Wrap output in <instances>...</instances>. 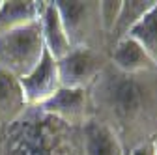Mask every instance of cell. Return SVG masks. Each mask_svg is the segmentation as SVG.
I'll return each instance as SVG.
<instances>
[{
    "label": "cell",
    "mask_w": 157,
    "mask_h": 155,
    "mask_svg": "<svg viewBox=\"0 0 157 155\" xmlns=\"http://www.w3.org/2000/svg\"><path fill=\"white\" fill-rule=\"evenodd\" d=\"M84 155H125L122 140L101 120H88L81 127Z\"/></svg>",
    "instance_id": "cell-8"
},
{
    "label": "cell",
    "mask_w": 157,
    "mask_h": 155,
    "mask_svg": "<svg viewBox=\"0 0 157 155\" xmlns=\"http://www.w3.org/2000/svg\"><path fill=\"white\" fill-rule=\"evenodd\" d=\"M28 105L21 88V81L8 69L0 67V127L6 129L26 112Z\"/></svg>",
    "instance_id": "cell-9"
},
{
    "label": "cell",
    "mask_w": 157,
    "mask_h": 155,
    "mask_svg": "<svg viewBox=\"0 0 157 155\" xmlns=\"http://www.w3.org/2000/svg\"><path fill=\"white\" fill-rule=\"evenodd\" d=\"M122 0H114V2H99V21H101V28L105 32H112L118 17L122 11Z\"/></svg>",
    "instance_id": "cell-15"
},
{
    "label": "cell",
    "mask_w": 157,
    "mask_h": 155,
    "mask_svg": "<svg viewBox=\"0 0 157 155\" xmlns=\"http://www.w3.org/2000/svg\"><path fill=\"white\" fill-rule=\"evenodd\" d=\"M150 142H151V148H153V153L157 155V131H155V134H153V138H151Z\"/></svg>",
    "instance_id": "cell-18"
},
{
    "label": "cell",
    "mask_w": 157,
    "mask_h": 155,
    "mask_svg": "<svg viewBox=\"0 0 157 155\" xmlns=\"http://www.w3.org/2000/svg\"><path fill=\"white\" fill-rule=\"evenodd\" d=\"M150 73L125 75L107 66L94 82V103L105 112L103 123L116 137L135 133L142 123H151L157 131V84L148 79Z\"/></svg>",
    "instance_id": "cell-1"
},
{
    "label": "cell",
    "mask_w": 157,
    "mask_h": 155,
    "mask_svg": "<svg viewBox=\"0 0 157 155\" xmlns=\"http://www.w3.org/2000/svg\"><path fill=\"white\" fill-rule=\"evenodd\" d=\"M0 155H4V129L0 127Z\"/></svg>",
    "instance_id": "cell-17"
},
{
    "label": "cell",
    "mask_w": 157,
    "mask_h": 155,
    "mask_svg": "<svg viewBox=\"0 0 157 155\" xmlns=\"http://www.w3.org/2000/svg\"><path fill=\"white\" fill-rule=\"evenodd\" d=\"M125 37H133L157 67V2L140 17V21L127 32Z\"/></svg>",
    "instance_id": "cell-13"
},
{
    "label": "cell",
    "mask_w": 157,
    "mask_h": 155,
    "mask_svg": "<svg viewBox=\"0 0 157 155\" xmlns=\"http://www.w3.org/2000/svg\"><path fill=\"white\" fill-rule=\"evenodd\" d=\"M56 64L62 88L88 90L107 67V58L94 47H73L69 54Z\"/></svg>",
    "instance_id": "cell-4"
},
{
    "label": "cell",
    "mask_w": 157,
    "mask_h": 155,
    "mask_svg": "<svg viewBox=\"0 0 157 155\" xmlns=\"http://www.w3.org/2000/svg\"><path fill=\"white\" fill-rule=\"evenodd\" d=\"M112 66L120 73L125 75H139V73H150L155 71V64L148 52L136 43L133 37H122L118 40L114 49H112Z\"/></svg>",
    "instance_id": "cell-11"
},
{
    "label": "cell",
    "mask_w": 157,
    "mask_h": 155,
    "mask_svg": "<svg viewBox=\"0 0 157 155\" xmlns=\"http://www.w3.org/2000/svg\"><path fill=\"white\" fill-rule=\"evenodd\" d=\"M4 155H84L81 127H71L39 107H28L4 129Z\"/></svg>",
    "instance_id": "cell-2"
},
{
    "label": "cell",
    "mask_w": 157,
    "mask_h": 155,
    "mask_svg": "<svg viewBox=\"0 0 157 155\" xmlns=\"http://www.w3.org/2000/svg\"><path fill=\"white\" fill-rule=\"evenodd\" d=\"M47 114L62 120L71 127H82L88 118V90L81 88H60L41 107Z\"/></svg>",
    "instance_id": "cell-7"
},
{
    "label": "cell",
    "mask_w": 157,
    "mask_h": 155,
    "mask_svg": "<svg viewBox=\"0 0 157 155\" xmlns=\"http://www.w3.org/2000/svg\"><path fill=\"white\" fill-rule=\"evenodd\" d=\"M52 4L58 9L71 47H92L90 41L103 30L99 21V2L56 0Z\"/></svg>",
    "instance_id": "cell-5"
},
{
    "label": "cell",
    "mask_w": 157,
    "mask_h": 155,
    "mask_svg": "<svg viewBox=\"0 0 157 155\" xmlns=\"http://www.w3.org/2000/svg\"><path fill=\"white\" fill-rule=\"evenodd\" d=\"M0 6H2V0H0Z\"/></svg>",
    "instance_id": "cell-19"
},
{
    "label": "cell",
    "mask_w": 157,
    "mask_h": 155,
    "mask_svg": "<svg viewBox=\"0 0 157 155\" xmlns=\"http://www.w3.org/2000/svg\"><path fill=\"white\" fill-rule=\"evenodd\" d=\"M129 155H155L153 153V148H151V142H140L136 144Z\"/></svg>",
    "instance_id": "cell-16"
},
{
    "label": "cell",
    "mask_w": 157,
    "mask_h": 155,
    "mask_svg": "<svg viewBox=\"0 0 157 155\" xmlns=\"http://www.w3.org/2000/svg\"><path fill=\"white\" fill-rule=\"evenodd\" d=\"M155 2L151 0H146V2H124L122 4V11H120V17H118V23L112 30V34H118V40L127 36V32L140 21V17L153 6Z\"/></svg>",
    "instance_id": "cell-14"
},
{
    "label": "cell",
    "mask_w": 157,
    "mask_h": 155,
    "mask_svg": "<svg viewBox=\"0 0 157 155\" xmlns=\"http://www.w3.org/2000/svg\"><path fill=\"white\" fill-rule=\"evenodd\" d=\"M39 25H41V36H43L45 51L56 62L62 60L64 56H67L73 47L67 40L62 19L58 15V9L54 8L52 2H43V11H41V17H39Z\"/></svg>",
    "instance_id": "cell-10"
},
{
    "label": "cell",
    "mask_w": 157,
    "mask_h": 155,
    "mask_svg": "<svg viewBox=\"0 0 157 155\" xmlns=\"http://www.w3.org/2000/svg\"><path fill=\"white\" fill-rule=\"evenodd\" d=\"M45 52L41 25L32 23L28 26L0 34V67L23 79L39 64Z\"/></svg>",
    "instance_id": "cell-3"
},
{
    "label": "cell",
    "mask_w": 157,
    "mask_h": 155,
    "mask_svg": "<svg viewBox=\"0 0 157 155\" xmlns=\"http://www.w3.org/2000/svg\"><path fill=\"white\" fill-rule=\"evenodd\" d=\"M43 11V2L34 0H2L0 6V34L37 23Z\"/></svg>",
    "instance_id": "cell-12"
},
{
    "label": "cell",
    "mask_w": 157,
    "mask_h": 155,
    "mask_svg": "<svg viewBox=\"0 0 157 155\" xmlns=\"http://www.w3.org/2000/svg\"><path fill=\"white\" fill-rule=\"evenodd\" d=\"M19 81H21V88L28 107H41L62 88L60 77H58V64L47 51L43 52L34 71Z\"/></svg>",
    "instance_id": "cell-6"
}]
</instances>
